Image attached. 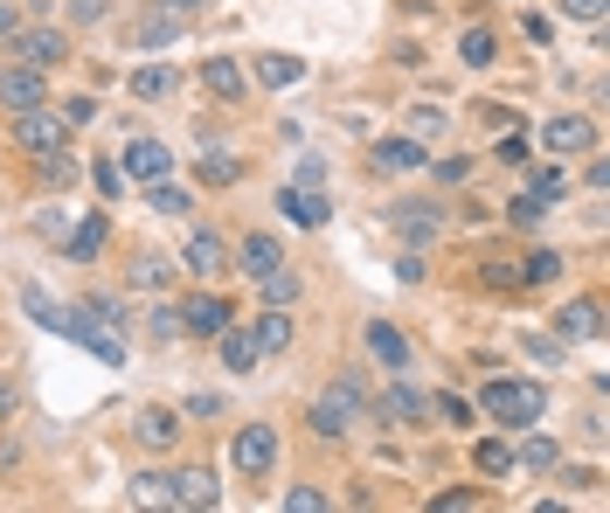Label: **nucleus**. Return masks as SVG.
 Wrapping results in <instances>:
<instances>
[{
  "label": "nucleus",
  "mask_w": 610,
  "mask_h": 513,
  "mask_svg": "<svg viewBox=\"0 0 610 513\" xmlns=\"http://www.w3.org/2000/svg\"><path fill=\"white\" fill-rule=\"evenodd\" d=\"M257 284H264V298H271V306H292V298H298V278L284 271V264H278V271H264Z\"/></svg>",
  "instance_id": "7c9ffc66"
},
{
  "label": "nucleus",
  "mask_w": 610,
  "mask_h": 513,
  "mask_svg": "<svg viewBox=\"0 0 610 513\" xmlns=\"http://www.w3.org/2000/svg\"><path fill=\"white\" fill-rule=\"evenodd\" d=\"M298 77H305L298 56H257V84L264 90H284V84H298Z\"/></svg>",
  "instance_id": "4be33fe9"
},
{
  "label": "nucleus",
  "mask_w": 610,
  "mask_h": 513,
  "mask_svg": "<svg viewBox=\"0 0 610 513\" xmlns=\"http://www.w3.org/2000/svg\"><path fill=\"white\" fill-rule=\"evenodd\" d=\"M541 216H548V201H541V195H534V187H527V195L513 201V222H541Z\"/></svg>",
  "instance_id": "ea45409f"
},
{
  "label": "nucleus",
  "mask_w": 610,
  "mask_h": 513,
  "mask_svg": "<svg viewBox=\"0 0 610 513\" xmlns=\"http://www.w3.org/2000/svg\"><path fill=\"white\" fill-rule=\"evenodd\" d=\"M368 354H375V361H381V368H389V375H403V368H410V340L395 333V327H381V319L368 327Z\"/></svg>",
  "instance_id": "f8f14e48"
},
{
  "label": "nucleus",
  "mask_w": 610,
  "mask_h": 513,
  "mask_svg": "<svg viewBox=\"0 0 610 513\" xmlns=\"http://www.w3.org/2000/svg\"><path fill=\"white\" fill-rule=\"evenodd\" d=\"M541 410H548V389L541 382H492L486 389V416L500 430H534V424H541Z\"/></svg>",
  "instance_id": "f257e3e1"
},
{
  "label": "nucleus",
  "mask_w": 610,
  "mask_h": 513,
  "mask_svg": "<svg viewBox=\"0 0 610 513\" xmlns=\"http://www.w3.org/2000/svg\"><path fill=\"white\" fill-rule=\"evenodd\" d=\"M541 146H548V154H589V146H597V125L576 119V111H562V119L541 125Z\"/></svg>",
  "instance_id": "423d86ee"
},
{
  "label": "nucleus",
  "mask_w": 610,
  "mask_h": 513,
  "mask_svg": "<svg viewBox=\"0 0 610 513\" xmlns=\"http://www.w3.org/2000/svg\"><path fill=\"white\" fill-rule=\"evenodd\" d=\"M327 181V160H298V187H319Z\"/></svg>",
  "instance_id": "79ce46f5"
},
{
  "label": "nucleus",
  "mask_w": 610,
  "mask_h": 513,
  "mask_svg": "<svg viewBox=\"0 0 610 513\" xmlns=\"http://www.w3.org/2000/svg\"><path fill=\"white\" fill-rule=\"evenodd\" d=\"M284 251H278V236H243V271L264 278V271H278Z\"/></svg>",
  "instance_id": "5701e85b"
},
{
  "label": "nucleus",
  "mask_w": 610,
  "mask_h": 513,
  "mask_svg": "<svg viewBox=\"0 0 610 513\" xmlns=\"http://www.w3.org/2000/svg\"><path fill=\"white\" fill-rule=\"evenodd\" d=\"M174 437H181V416H174V410H139V444L167 451Z\"/></svg>",
  "instance_id": "aec40b11"
},
{
  "label": "nucleus",
  "mask_w": 610,
  "mask_h": 513,
  "mask_svg": "<svg viewBox=\"0 0 610 513\" xmlns=\"http://www.w3.org/2000/svg\"><path fill=\"white\" fill-rule=\"evenodd\" d=\"M14 49H22V63H28V70L63 63V35H56V28H28V35H14Z\"/></svg>",
  "instance_id": "4468645a"
},
{
  "label": "nucleus",
  "mask_w": 610,
  "mask_h": 513,
  "mask_svg": "<svg viewBox=\"0 0 610 513\" xmlns=\"http://www.w3.org/2000/svg\"><path fill=\"white\" fill-rule=\"evenodd\" d=\"M603 8H610V0H562L569 22H603Z\"/></svg>",
  "instance_id": "58836bf2"
},
{
  "label": "nucleus",
  "mask_w": 610,
  "mask_h": 513,
  "mask_svg": "<svg viewBox=\"0 0 610 513\" xmlns=\"http://www.w3.org/2000/svg\"><path fill=\"white\" fill-rule=\"evenodd\" d=\"M14 22H22V14H14V8H0V35H14Z\"/></svg>",
  "instance_id": "a18cd8bd"
},
{
  "label": "nucleus",
  "mask_w": 610,
  "mask_h": 513,
  "mask_svg": "<svg viewBox=\"0 0 610 513\" xmlns=\"http://www.w3.org/2000/svg\"><path fill=\"white\" fill-rule=\"evenodd\" d=\"M284 506H292V513H327V492H319V486H292Z\"/></svg>",
  "instance_id": "e433bc0d"
},
{
  "label": "nucleus",
  "mask_w": 610,
  "mask_h": 513,
  "mask_svg": "<svg viewBox=\"0 0 610 513\" xmlns=\"http://www.w3.org/2000/svg\"><path fill=\"white\" fill-rule=\"evenodd\" d=\"M403 236H410V243H430V236H437V216H430L424 201H410V208H403Z\"/></svg>",
  "instance_id": "2f4dec72"
},
{
  "label": "nucleus",
  "mask_w": 610,
  "mask_h": 513,
  "mask_svg": "<svg viewBox=\"0 0 610 513\" xmlns=\"http://www.w3.org/2000/svg\"><path fill=\"white\" fill-rule=\"evenodd\" d=\"M236 174H243V167L229 160V154H202V181H208V187H229Z\"/></svg>",
  "instance_id": "72a5a7b5"
},
{
  "label": "nucleus",
  "mask_w": 610,
  "mask_h": 513,
  "mask_svg": "<svg viewBox=\"0 0 610 513\" xmlns=\"http://www.w3.org/2000/svg\"><path fill=\"white\" fill-rule=\"evenodd\" d=\"M90 181H98V195H105V201H119V187H125V167H119V160H98V174H90Z\"/></svg>",
  "instance_id": "4c0bfd02"
},
{
  "label": "nucleus",
  "mask_w": 610,
  "mask_h": 513,
  "mask_svg": "<svg viewBox=\"0 0 610 513\" xmlns=\"http://www.w3.org/2000/svg\"><path fill=\"white\" fill-rule=\"evenodd\" d=\"M167 8H202V0H167Z\"/></svg>",
  "instance_id": "49530a36"
},
{
  "label": "nucleus",
  "mask_w": 610,
  "mask_h": 513,
  "mask_svg": "<svg viewBox=\"0 0 610 513\" xmlns=\"http://www.w3.org/2000/svg\"><path fill=\"white\" fill-rule=\"evenodd\" d=\"M479 472H492V479H500V472H513V451L500 444V437H486V444H479Z\"/></svg>",
  "instance_id": "f704fd0d"
},
{
  "label": "nucleus",
  "mask_w": 610,
  "mask_h": 513,
  "mask_svg": "<svg viewBox=\"0 0 610 513\" xmlns=\"http://www.w3.org/2000/svg\"><path fill=\"white\" fill-rule=\"evenodd\" d=\"M132 284H167V264L160 257H139V264H132Z\"/></svg>",
  "instance_id": "a19ab883"
},
{
  "label": "nucleus",
  "mask_w": 610,
  "mask_h": 513,
  "mask_svg": "<svg viewBox=\"0 0 610 513\" xmlns=\"http://www.w3.org/2000/svg\"><path fill=\"white\" fill-rule=\"evenodd\" d=\"M381 416H389V424H424L430 403H424V395H416L410 382H395V389H389V403H381Z\"/></svg>",
  "instance_id": "6ab92c4d"
},
{
  "label": "nucleus",
  "mask_w": 610,
  "mask_h": 513,
  "mask_svg": "<svg viewBox=\"0 0 610 513\" xmlns=\"http://www.w3.org/2000/svg\"><path fill=\"white\" fill-rule=\"evenodd\" d=\"M146 187H152L146 201L160 208V216H187V208H195V201H187V187H174V181H146Z\"/></svg>",
  "instance_id": "c756f323"
},
{
  "label": "nucleus",
  "mask_w": 610,
  "mask_h": 513,
  "mask_svg": "<svg viewBox=\"0 0 610 513\" xmlns=\"http://www.w3.org/2000/svg\"><path fill=\"white\" fill-rule=\"evenodd\" d=\"M22 306H28V319L42 333H63V340H76V327H84V313L76 306H56V298L42 292V284H22Z\"/></svg>",
  "instance_id": "39448f33"
},
{
  "label": "nucleus",
  "mask_w": 610,
  "mask_h": 513,
  "mask_svg": "<svg viewBox=\"0 0 610 513\" xmlns=\"http://www.w3.org/2000/svg\"><path fill=\"white\" fill-rule=\"evenodd\" d=\"M105 230H111V222H105V216H90L84 230L70 236V264H90V257H98V251H105Z\"/></svg>",
  "instance_id": "bb28decb"
},
{
  "label": "nucleus",
  "mask_w": 610,
  "mask_h": 513,
  "mask_svg": "<svg viewBox=\"0 0 610 513\" xmlns=\"http://www.w3.org/2000/svg\"><path fill=\"white\" fill-rule=\"evenodd\" d=\"M534 195H541V201H562V195H569V174H562V167H541V174H534Z\"/></svg>",
  "instance_id": "c9c22d12"
},
{
  "label": "nucleus",
  "mask_w": 610,
  "mask_h": 513,
  "mask_svg": "<svg viewBox=\"0 0 610 513\" xmlns=\"http://www.w3.org/2000/svg\"><path fill=\"white\" fill-rule=\"evenodd\" d=\"M437 410H444L451 424H472V403H465V395H444V403H437Z\"/></svg>",
  "instance_id": "37998d69"
},
{
  "label": "nucleus",
  "mask_w": 610,
  "mask_h": 513,
  "mask_svg": "<svg viewBox=\"0 0 610 513\" xmlns=\"http://www.w3.org/2000/svg\"><path fill=\"white\" fill-rule=\"evenodd\" d=\"M125 174L132 181H167V174H174V154H167L160 139H132L125 146Z\"/></svg>",
  "instance_id": "6e6552de"
},
{
  "label": "nucleus",
  "mask_w": 610,
  "mask_h": 513,
  "mask_svg": "<svg viewBox=\"0 0 610 513\" xmlns=\"http://www.w3.org/2000/svg\"><path fill=\"white\" fill-rule=\"evenodd\" d=\"M375 167H381V174H410V167H424V146H416V139H381Z\"/></svg>",
  "instance_id": "a211bd4d"
},
{
  "label": "nucleus",
  "mask_w": 610,
  "mask_h": 513,
  "mask_svg": "<svg viewBox=\"0 0 610 513\" xmlns=\"http://www.w3.org/2000/svg\"><path fill=\"white\" fill-rule=\"evenodd\" d=\"M0 98H8L14 111H35V105H42V77H35V70H14V77L0 84Z\"/></svg>",
  "instance_id": "b1692460"
},
{
  "label": "nucleus",
  "mask_w": 610,
  "mask_h": 513,
  "mask_svg": "<svg viewBox=\"0 0 610 513\" xmlns=\"http://www.w3.org/2000/svg\"><path fill=\"white\" fill-rule=\"evenodd\" d=\"M181 264H187L195 278H222V271H229V251H222V236L202 230V236H187V257H181Z\"/></svg>",
  "instance_id": "9b49d317"
},
{
  "label": "nucleus",
  "mask_w": 610,
  "mask_h": 513,
  "mask_svg": "<svg viewBox=\"0 0 610 513\" xmlns=\"http://www.w3.org/2000/svg\"><path fill=\"white\" fill-rule=\"evenodd\" d=\"M354 416H361V389H354V382H333V389L313 403V430H319V437H340V430H354Z\"/></svg>",
  "instance_id": "20e7f679"
},
{
  "label": "nucleus",
  "mask_w": 610,
  "mask_h": 513,
  "mask_svg": "<svg viewBox=\"0 0 610 513\" xmlns=\"http://www.w3.org/2000/svg\"><path fill=\"white\" fill-rule=\"evenodd\" d=\"M556 459H562L556 437H527V444L513 451V465H527V472H556Z\"/></svg>",
  "instance_id": "cd10ccee"
},
{
  "label": "nucleus",
  "mask_w": 610,
  "mask_h": 513,
  "mask_svg": "<svg viewBox=\"0 0 610 513\" xmlns=\"http://www.w3.org/2000/svg\"><path fill=\"white\" fill-rule=\"evenodd\" d=\"M14 146H22V154H35V160H56V154H70V125L49 119V111L35 105V111H22V119H14Z\"/></svg>",
  "instance_id": "f03ea898"
},
{
  "label": "nucleus",
  "mask_w": 610,
  "mask_h": 513,
  "mask_svg": "<svg viewBox=\"0 0 610 513\" xmlns=\"http://www.w3.org/2000/svg\"><path fill=\"white\" fill-rule=\"evenodd\" d=\"M216 347H222V368H229V375H251L257 361H264V347H257V333H251V327H236V319H229V327L216 333Z\"/></svg>",
  "instance_id": "0eeeda50"
},
{
  "label": "nucleus",
  "mask_w": 610,
  "mask_h": 513,
  "mask_svg": "<svg viewBox=\"0 0 610 513\" xmlns=\"http://www.w3.org/2000/svg\"><path fill=\"white\" fill-rule=\"evenodd\" d=\"M556 327H562V340H597L603 333V306L597 298H576V306H562Z\"/></svg>",
  "instance_id": "ddd939ff"
},
{
  "label": "nucleus",
  "mask_w": 610,
  "mask_h": 513,
  "mask_svg": "<svg viewBox=\"0 0 610 513\" xmlns=\"http://www.w3.org/2000/svg\"><path fill=\"white\" fill-rule=\"evenodd\" d=\"M174 506H216V472L187 465L181 479H174Z\"/></svg>",
  "instance_id": "dca6fc26"
},
{
  "label": "nucleus",
  "mask_w": 610,
  "mask_h": 513,
  "mask_svg": "<svg viewBox=\"0 0 610 513\" xmlns=\"http://www.w3.org/2000/svg\"><path fill=\"white\" fill-rule=\"evenodd\" d=\"M132 500H139V506H174V479H160V472H139V479H132Z\"/></svg>",
  "instance_id": "c85d7f7f"
},
{
  "label": "nucleus",
  "mask_w": 610,
  "mask_h": 513,
  "mask_svg": "<svg viewBox=\"0 0 610 513\" xmlns=\"http://www.w3.org/2000/svg\"><path fill=\"white\" fill-rule=\"evenodd\" d=\"M229 319H236V313H229V298H208V292L181 306V327H187V333H208V340H216V333L229 327Z\"/></svg>",
  "instance_id": "1a4fd4ad"
},
{
  "label": "nucleus",
  "mask_w": 610,
  "mask_h": 513,
  "mask_svg": "<svg viewBox=\"0 0 610 513\" xmlns=\"http://www.w3.org/2000/svg\"><path fill=\"white\" fill-rule=\"evenodd\" d=\"M229 465H236L243 479H264V472L278 465V430H271V424L236 430V444H229Z\"/></svg>",
  "instance_id": "7ed1b4c3"
},
{
  "label": "nucleus",
  "mask_w": 610,
  "mask_h": 513,
  "mask_svg": "<svg viewBox=\"0 0 610 513\" xmlns=\"http://www.w3.org/2000/svg\"><path fill=\"white\" fill-rule=\"evenodd\" d=\"M174 8H152V14H139V28H132V42H139V49H167V42H174Z\"/></svg>",
  "instance_id": "f3484780"
},
{
  "label": "nucleus",
  "mask_w": 610,
  "mask_h": 513,
  "mask_svg": "<svg viewBox=\"0 0 610 513\" xmlns=\"http://www.w3.org/2000/svg\"><path fill=\"white\" fill-rule=\"evenodd\" d=\"M174 90H181V70H167V63H152V70L132 77V98H146V105H167Z\"/></svg>",
  "instance_id": "2eb2a0df"
},
{
  "label": "nucleus",
  "mask_w": 610,
  "mask_h": 513,
  "mask_svg": "<svg viewBox=\"0 0 610 513\" xmlns=\"http://www.w3.org/2000/svg\"><path fill=\"white\" fill-rule=\"evenodd\" d=\"M278 208L298 222V230H319V222H327V195H319V187H284Z\"/></svg>",
  "instance_id": "9d476101"
},
{
  "label": "nucleus",
  "mask_w": 610,
  "mask_h": 513,
  "mask_svg": "<svg viewBox=\"0 0 610 513\" xmlns=\"http://www.w3.org/2000/svg\"><path fill=\"white\" fill-rule=\"evenodd\" d=\"M513 278H527V284H548V278H562V257H556V251H534V257H527V271H513Z\"/></svg>",
  "instance_id": "473e14b6"
},
{
  "label": "nucleus",
  "mask_w": 610,
  "mask_h": 513,
  "mask_svg": "<svg viewBox=\"0 0 610 513\" xmlns=\"http://www.w3.org/2000/svg\"><path fill=\"white\" fill-rule=\"evenodd\" d=\"M251 333H257V347H264V354H278V347H292V319H284V306H271V313H264V319H257V327H251Z\"/></svg>",
  "instance_id": "393cba45"
},
{
  "label": "nucleus",
  "mask_w": 610,
  "mask_h": 513,
  "mask_svg": "<svg viewBox=\"0 0 610 513\" xmlns=\"http://www.w3.org/2000/svg\"><path fill=\"white\" fill-rule=\"evenodd\" d=\"M14 416V382H0V424Z\"/></svg>",
  "instance_id": "c03bdc74"
},
{
  "label": "nucleus",
  "mask_w": 610,
  "mask_h": 513,
  "mask_svg": "<svg viewBox=\"0 0 610 513\" xmlns=\"http://www.w3.org/2000/svg\"><path fill=\"white\" fill-rule=\"evenodd\" d=\"M202 84L216 90V98H243V70L229 63V56H208V63H202Z\"/></svg>",
  "instance_id": "412c9836"
},
{
  "label": "nucleus",
  "mask_w": 610,
  "mask_h": 513,
  "mask_svg": "<svg viewBox=\"0 0 610 513\" xmlns=\"http://www.w3.org/2000/svg\"><path fill=\"white\" fill-rule=\"evenodd\" d=\"M457 56H465L472 70H486L492 56H500V35H492V28H465V42H457Z\"/></svg>",
  "instance_id": "a878e982"
}]
</instances>
